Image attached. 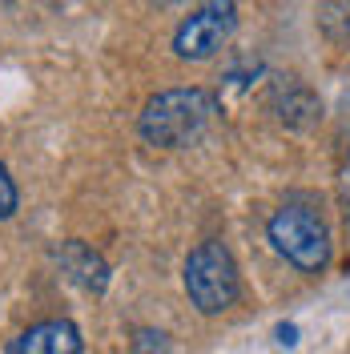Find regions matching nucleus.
I'll return each mask as SVG.
<instances>
[{"label":"nucleus","mask_w":350,"mask_h":354,"mask_svg":"<svg viewBox=\"0 0 350 354\" xmlns=\"http://www.w3.org/2000/svg\"><path fill=\"white\" fill-rule=\"evenodd\" d=\"M214 117H218V93L201 85L161 88L141 105L137 133H141V141H149L157 149H185L210 129Z\"/></svg>","instance_id":"f257e3e1"},{"label":"nucleus","mask_w":350,"mask_h":354,"mask_svg":"<svg viewBox=\"0 0 350 354\" xmlns=\"http://www.w3.org/2000/svg\"><path fill=\"white\" fill-rule=\"evenodd\" d=\"M266 238L306 278H318L330 266V254H334L322 214L314 205H302V201H286L282 209H274V218L266 221Z\"/></svg>","instance_id":"f03ea898"},{"label":"nucleus","mask_w":350,"mask_h":354,"mask_svg":"<svg viewBox=\"0 0 350 354\" xmlns=\"http://www.w3.org/2000/svg\"><path fill=\"white\" fill-rule=\"evenodd\" d=\"M181 282H185V294H190L194 310L205 314V318L225 314V310L241 298L238 262H234L230 245L218 242V238H205V242H197L194 250L185 254Z\"/></svg>","instance_id":"7ed1b4c3"},{"label":"nucleus","mask_w":350,"mask_h":354,"mask_svg":"<svg viewBox=\"0 0 350 354\" xmlns=\"http://www.w3.org/2000/svg\"><path fill=\"white\" fill-rule=\"evenodd\" d=\"M238 32V0H197V8L174 28L177 61H210Z\"/></svg>","instance_id":"20e7f679"},{"label":"nucleus","mask_w":350,"mask_h":354,"mask_svg":"<svg viewBox=\"0 0 350 354\" xmlns=\"http://www.w3.org/2000/svg\"><path fill=\"white\" fill-rule=\"evenodd\" d=\"M85 351V338H81V326L68 322V318H44V322H33L24 326L4 354H81Z\"/></svg>","instance_id":"39448f33"},{"label":"nucleus","mask_w":350,"mask_h":354,"mask_svg":"<svg viewBox=\"0 0 350 354\" xmlns=\"http://www.w3.org/2000/svg\"><path fill=\"white\" fill-rule=\"evenodd\" d=\"M53 258H57L61 274H65L77 290H85V294H93V298H101V294L109 290V262H105L93 245L81 242V238L61 242L57 250H53Z\"/></svg>","instance_id":"423d86ee"},{"label":"nucleus","mask_w":350,"mask_h":354,"mask_svg":"<svg viewBox=\"0 0 350 354\" xmlns=\"http://www.w3.org/2000/svg\"><path fill=\"white\" fill-rule=\"evenodd\" d=\"M270 109H274V117L282 121L286 129H294V133H306L322 121V101H318V93L310 85H302V81H286V85L274 88Z\"/></svg>","instance_id":"0eeeda50"},{"label":"nucleus","mask_w":350,"mask_h":354,"mask_svg":"<svg viewBox=\"0 0 350 354\" xmlns=\"http://www.w3.org/2000/svg\"><path fill=\"white\" fill-rule=\"evenodd\" d=\"M133 354H165L169 351V338H165V330H154V326H137L129 338Z\"/></svg>","instance_id":"6e6552de"},{"label":"nucleus","mask_w":350,"mask_h":354,"mask_svg":"<svg viewBox=\"0 0 350 354\" xmlns=\"http://www.w3.org/2000/svg\"><path fill=\"white\" fill-rule=\"evenodd\" d=\"M17 209H21V189H17V181L8 174V165L0 161V221H8Z\"/></svg>","instance_id":"1a4fd4ad"},{"label":"nucleus","mask_w":350,"mask_h":354,"mask_svg":"<svg viewBox=\"0 0 350 354\" xmlns=\"http://www.w3.org/2000/svg\"><path fill=\"white\" fill-rule=\"evenodd\" d=\"M274 338H278V346H286V351H294V346H298V326H294V322H278V330H274Z\"/></svg>","instance_id":"9d476101"},{"label":"nucleus","mask_w":350,"mask_h":354,"mask_svg":"<svg viewBox=\"0 0 350 354\" xmlns=\"http://www.w3.org/2000/svg\"><path fill=\"white\" fill-rule=\"evenodd\" d=\"M145 4H154V8H177V4H190V0H145Z\"/></svg>","instance_id":"9b49d317"}]
</instances>
